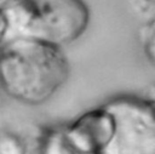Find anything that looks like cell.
Here are the masks:
<instances>
[{"mask_svg":"<svg viewBox=\"0 0 155 154\" xmlns=\"http://www.w3.org/2000/svg\"><path fill=\"white\" fill-rule=\"evenodd\" d=\"M88 23L84 0H0V46L36 39L63 47L76 41Z\"/></svg>","mask_w":155,"mask_h":154,"instance_id":"obj_2","label":"cell"},{"mask_svg":"<svg viewBox=\"0 0 155 154\" xmlns=\"http://www.w3.org/2000/svg\"><path fill=\"white\" fill-rule=\"evenodd\" d=\"M137 36L144 57L150 62V64H154V18L144 21L142 23V25L138 29Z\"/></svg>","mask_w":155,"mask_h":154,"instance_id":"obj_5","label":"cell"},{"mask_svg":"<svg viewBox=\"0 0 155 154\" xmlns=\"http://www.w3.org/2000/svg\"><path fill=\"white\" fill-rule=\"evenodd\" d=\"M131 12L140 21H149L154 18L155 0H127Z\"/></svg>","mask_w":155,"mask_h":154,"instance_id":"obj_7","label":"cell"},{"mask_svg":"<svg viewBox=\"0 0 155 154\" xmlns=\"http://www.w3.org/2000/svg\"><path fill=\"white\" fill-rule=\"evenodd\" d=\"M111 119V138L104 154H154V99L138 95H117L103 104Z\"/></svg>","mask_w":155,"mask_h":154,"instance_id":"obj_3","label":"cell"},{"mask_svg":"<svg viewBox=\"0 0 155 154\" xmlns=\"http://www.w3.org/2000/svg\"><path fill=\"white\" fill-rule=\"evenodd\" d=\"M28 144L23 137L11 131H0V154H23Z\"/></svg>","mask_w":155,"mask_h":154,"instance_id":"obj_6","label":"cell"},{"mask_svg":"<svg viewBox=\"0 0 155 154\" xmlns=\"http://www.w3.org/2000/svg\"><path fill=\"white\" fill-rule=\"evenodd\" d=\"M69 74L70 63L61 46L36 39H17L0 46V89L19 103L47 102Z\"/></svg>","mask_w":155,"mask_h":154,"instance_id":"obj_1","label":"cell"},{"mask_svg":"<svg viewBox=\"0 0 155 154\" xmlns=\"http://www.w3.org/2000/svg\"><path fill=\"white\" fill-rule=\"evenodd\" d=\"M71 154H104L111 138V119L101 104L62 124Z\"/></svg>","mask_w":155,"mask_h":154,"instance_id":"obj_4","label":"cell"}]
</instances>
